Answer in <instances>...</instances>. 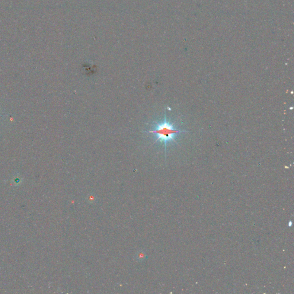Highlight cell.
Segmentation results:
<instances>
[{
  "label": "cell",
  "mask_w": 294,
  "mask_h": 294,
  "mask_svg": "<svg viewBox=\"0 0 294 294\" xmlns=\"http://www.w3.org/2000/svg\"><path fill=\"white\" fill-rule=\"evenodd\" d=\"M147 132L155 134L156 140V141L163 142L165 149H166L167 144L170 142L175 141L177 134L184 132V131L175 128L174 124L167 120V118L165 115L163 121L156 123L154 125L152 129L150 130Z\"/></svg>",
  "instance_id": "cell-1"
},
{
  "label": "cell",
  "mask_w": 294,
  "mask_h": 294,
  "mask_svg": "<svg viewBox=\"0 0 294 294\" xmlns=\"http://www.w3.org/2000/svg\"><path fill=\"white\" fill-rule=\"evenodd\" d=\"M2 115H0V117H2Z\"/></svg>",
  "instance_id": "cell-2"
}]
</instances>
